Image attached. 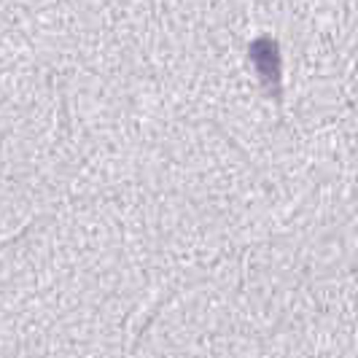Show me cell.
Returning <instances> with one entry per match:
<instances>
[{
    "label": "cell",
    "mask_w": 358,
    "mask_h": 358,
    "mask_svg": "<svg viewBox=\"0 0 358 358\" xmlns=\"http://www.w3.org/2000/svg\"><path fill=\"white\" fill-rule=\"evenodd\" d=\"M253 62L259 65V71L264 73V76H275L278 73V57H275V46L269 43V41H262V43H256L253 46ZM267 78V81H269Z\"/></svg>",
    "instance_id": "6da1fadb"
}]
</instances>
